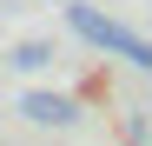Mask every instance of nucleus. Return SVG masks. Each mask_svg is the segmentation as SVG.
Returning <instances> with one entry per match:
<instances>
[{
	"instance_id": "obj_3",
	"label": "nucleus",
	"mask_w": 152,
	"mask_h": 146,
	"mask_svg": "<svg viewBox=\"0 0 152 146\" xmlns=\"http://www.w3.org/2000/svg\"><path fill=\"white\" fill-rule=\"evenodd\" d=\"M13 66H20V73H40V66H53V46H46V40H20V46H13Z\"/></svg>"
},
{
	"instance_id": "obj_2",
	"label": "nucleus",
	"mask_w": 152,
	"mask_h": 146,
	"mask_svg": "<svg viewBox=\"0 0 152 146\" xmlns=\"http://www.w3.org/2000/svg\"><path fill=\"white\" fill-rule=\"evenodd\" d=\"M20 113H27L33 126H73V119H80L66 93H20Z\"/></svg>"
},
{
	"instance_id": "obj_1",
	"label": "nucleus",
	"mask_w": 152,
	"mask_h": 146,
	"mask_svg": "<svg viewBox=\"0 0 152 146\" xmlns=\"http://www.w3.org/2000/svg\"><path fill=\"white\" fill-rule=\"evenodd\" d=\"M66 27L80 33L86 46H99V53H113V60H126V66L152 73V40H145V33H132V27H119L113 13L86 7V0H66Z\"/></svg>"
}]
</instances>
